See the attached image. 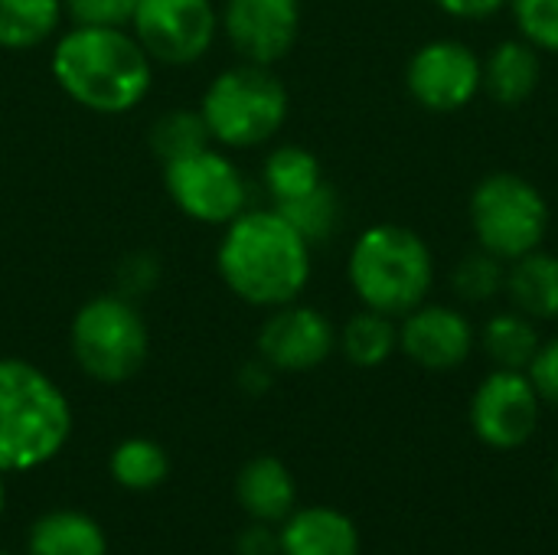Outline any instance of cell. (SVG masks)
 I'll return each mask as SVG.
<instances>
[{"mask_svg":"<svg viewBox=\"0 0 558 555\" xmlns=\"http://www.w3.org/2000/svg\"><path fill=\"white\" fill-rule=\"evenodd\" d=\"M477 343L484 347L487 360L497 370H523L526 373L536 350H539V343H543V337H539V327H536L533 317L510 307V311H497L484 324Z\"/></svg>","mask_w":558,"mask_h":555,"instance_id":"44dd1931","label":"cell"},{"mask_svg":"<svg viewBox=\"0 0 558 555\" xmlns=\"http://www.w3.org/2000/svg\"><path fill=\"white\" fill-rule=\"evenodd\" d=\"M468 415L481 445L494 451H517L536 435L543 422V399L523 370L494 366V373L477 383Z\"/></svg>","mask_w":558,"mask_h":555,"instance_id":"30bf717a","label":"cell"},{"mask_svg":"<svg viewBox=\"0 0 558 555\" xmlns=\"http://www.w3.org/2000/svg\"><path fill=\"white\" fill-rule=\"evenodd\" d=\"M432 3L451 20H464V23L490 20L500 10H507V0H432Z\"/></svg>","mask_w":558,"mask_h":555,"instance_id":"1f68e13d","label":"cell"},{"mask_svg":"<svg viewBox=\"0 0 558 555\" xmlns=\"http://www.w3.org/2000/svg\"><path fill=\"white\" fill-rule=\"evenodd\" d=\"M278 543L281 555H360V530L337 507H294Z\"/></svg>","mask_w":558,"mask_h":555,"instance_id":"9a60e30c","label":"cell"},{"mask_svg":"<svg viewBox=\"0 0 558 555\" xmlns=\"http://www.w3.org/2000/svg\"><path fill=\"white\" fill-rule=\"evenodd\" d=\"M128 26L154 62L193 65L219 36V10L213 0H137Z\"/></svg>","mask_w":558,"mask_h":555,"instance_id":"9c48e42d","label":"cell"},{"mask_svg":"<svg viewBox=\"0 0 558 555\" xmlns=\"http://www.w3.org/2000/svg\"><path fill=\"white\" fill-rule=\"evenodd\" d=\"M347 281L363 307L399 321L428 301L435 285L432 245L409 226L376 222L356 236L347 258Z\"/></svg>","mask_w":558,"mask_h":555,"instance_id":"277c9868","label":"cell"},{"mask_svg":"<svg viewBox=\"0 0 558 555\" xmlns=\"http://www.w3.org/2000/svg\"><path fill=\"white\" fill-rule=\"evenodd\" d=\"M271 379H275V370H271L262 357L252 360V363H245L242 373H239V386H242L245 393H252V396L268 393V389H271Z\"/></svg>","mask_w":558,"mask_h":555,"instance_id":"836d02e7","label":"cell"},{"mask_svg":"<svg viewBox=\"0 0 558 555\" xmlns=\"http://www.w3.org/2000/svg\"><path fill=\"white\" fill-rule=\"evenodd\" d=\"M556 487H558V461H556Z\"/></svg>","mask_w":558,"mask_h":555,"instance_id":"d590c367","label":"cell"},{"mask_svg":"<svg viewBox=\"0 0 558 555\" xmlns=\"http://www.w3.org/2000/svg\"><path fill=\"white\" fill-rule=\"evenodd\" d=\"M239 555H281V543L271 523L252 520V527L239 536Z\"/></svg>","mask_w":558,"mask_h":555,"instance_id":"d6a6232c","label":"cell"},{"mask_svg":"<svg viewBox=\"0 0 558 555\" xmlns=\"http://www.w3.org/2000/svg\"><path fill=\"white\" fill-rule=\"evenodd\" d=\"M72 435L65 393L23 357H0V471L23 474L49 464Z\"/></svg>","mask_w":558,"mask_h":555,"instance_id":"3957f363","label":"cell"},{"mask_svg":"<svg viewBox=\"0 0 558 555\" xmlns=\"http://www.w3.org/2000/svg\"><path fill=\"white\" fill-rule=\"evenodd\" d=\"M337 350L356 370H379L399 350V321L363 307L337 330Z\"/></svg>","mask_w":558,"mask_h":555,"instance_id":"ffe728a7","label":"cell"},{"mask_svg":"<svg viewBox=\"0 0 558 555\" xmlns=\"http://www.w3.org/2000/svg\"><path fill=\"white\" fill-rule=\"evenodd\" d=\"M49 69L56 85L85 111L128 114L154 85V59L128 26H75L56 36Z\"/></svg>","mask_w":558,"mask_h":555,"instance_id":"7a4b0ae2","label":"cell"},{"mask_svg":"<svg viewBox=\"0 0 558 555\" xmlns=\"http://www.w3.org/2000/svg\"><path fill=\"white\" fill-rule=\"evenodd\" d=\"M468 216L477 249L497 255L500 262H513L543 249L549 232V203L543 190L510 170H497L477 180L471 190Z\"/></svg>","mask_w":558,"mask_h":555,"instance_id":"52a82bcc","label":"cell"},{"mask_svg":"<svg viewBox=\"0 0 558 555\" xmlns=\"http://www.w3.org/2000/svg\"><path fill=\"white\" fill-rule=\"evenodd\" d=\"M26 555H108V536L82 510H49L29 527Z\"/></svg>","mask_w":558,"mask_h":555,"instance_id":"d6986e66","label":"cell"},{"mask_svg":"<svg viewBox=\"0 0 558 555\" xmlns=\"http://www.w3.org/2000/svg\"><path fill=\"white\" fill-rule=\"evenodd\" d=\"M504 294L510 307L539 321H558V255L536 249L507 262Z\"/></svg>","mask_w":558,"mask_h":555,"instance_id":"ac0fdd59","label":"cell"},{"mask_svg":"<svg viewBox=\"0 0 558 555\" xmlns=\"http://www.w3.org/2000/svg\"><path fill=\"white\" fill-rule=\"evenodd\" d=\"M235 497L255 523H284L298 504V484L291 468L275 455H258L242 464L235 478Z\"/></svg>","mask_w":558,"mask_h":555,"instance_id":"2e32d148","label":"cell"},{"mask_svg":"<svg viewBox=\"0 0 558 555\" xmlns=\"http://www.w3.org/2000/svg\"><path fill=\"white\" fill-rule=\"evenodd\" d=\"M311 245H320L327 239H333V232L340 229V219H343V206H340V196L337 190L324 180L320 186H314L311 193L291 200V203H281L275 206Z\"/></svg>","mask_w":558,"mask_h":555,"instance_id":"484cf974","label":"cell"},{"mask_svg":"<svg viewBox=\"0 0 558 555\" xmlns=\"http://www.w3.org/2000/svg\"><path fill=\"white\" fill-rule=\"evenodd\" d=\"M157 278H160V262L147 252H134L118 268V294L134 301V298L147 294Z\"/></svg>","mask_w":558,"mask_h":555,"instance_id":"f546056e","label":"cell"},{"mask_svg":"<svg viewBox=\"0 0 558 555\" xmlns=\"http://www.w3.org/2000/svg\"><path fill=\"white\" fill-rule=\"evenodd\" d=\"M219 33L242 56V62H281L301 33V0H226L219 10Z\"/></svg>","mask_w":558,"mask_h":555,"instance_id":"4fadbf2b","label":"cell"},{"mask_svg":"<svg viewBox=\"0 0 558 555\" xmlns=\"http://www.w3.org/2000/svg\"><path fill=\"white\" fill-rule=\"evenodd\" d=\"M314 245L275 209H245L229 226L216 249L222 285L248 307L275 311L301 301L311 272Z\"/></svg>","mask_w":558,"mask_h":555,"instance_id":"6da1fadb","label":"cell"},{"mask_svg":"<svg viewBox=\"0 0 558 555\" xmlns=\"http://www.w3.org/2000/svg\"><path fill=\"white\" fill-rule=\"evenodd\" d=\"M69 350L88 379L118 386L144 370L150 353V330L131 298L108 291L88 298L72 314Z\"/></svg>","mask_w":558,"mask_h":555,"instance_id":"8992f818","label":"cell"},{"mask_svg":"<svg viewBox=\"0 0 558 555\" xmlns=\"http://www.w3.org/2000/svg\"><path fill=\"white\" fill-rule=\"evenodd\" d=\"M507 10L526 43L558 56V0H507Z\"/></svg>","mask_w":558,"mask_h":555,"instance_id":"83f0119b","label":"cell"},{"mask_svg":"<svg viewBox=\"0 0 558 555\" xmlns=\"http://www.w3.org/2000/svg\"><path fill=\"white\" fill-rule=\"evenodd\" d=\"M526 376L533 379L543 406H556L558 409V337L539 343V350H536Z\"/></svg>","mask_w":558,"mask_h":555,"instance_id":"4dcf8cb0","label":"cell"},{"mask_svg":"<svg viewBox=\"0 0 558 555\" xmlns=\"http://www.w3.org/2000/svg\"><path fill=\"white\" fill-rule=\"evenodd\" d=\"M0 555H10V553H3V550H0Z\"/></svg>","mask_w":558,"mask_h":555,"instance_id":"8d00e7d4","label":"cell"},{"mask_svg":"<svg viewBox=\"0 0 558 555\" xmlns=\"http://www.w3.org/2000/svg\"><path fill=\"white\" fill-rule=\"evenodd\" d=\"M199 111L216 144L229 150H252L284 128L291 98L271 65L239 62L206 85Z\"/></svg>","mask_w":558,"mask_h":555,"instance_id":"5b68a950","label":"cell"},{"mask_svg":"<svg viewBox=\"0 0 558 555\" xmlns=\"http://www.w3.org/2000/svg\"><path fill=\"white\" fill-rule=\"evenodd\" d=\"M255 350L275 373H311L337 350V327L324 311L291 301L268 311Z\"/></svg>","mask_w":558,"mask_h":555,"instance_id":"7c38bea8","label":"cell"},{"mask_svg":"<svg viewBox=\"0 0 558 555\" xmlns=\"http://www.w3.org/2000/svg\"><path fill=\"white\" fill-rule=\"evenodd\" d=\"M543 79V52L523 36L497 43L484 59V92L504 105L517 108L530 101Z\"/></svg>","mask_w":558,"mask_h":555,"instance_id":"e0dca14e","label":"cell"},{"mask_svg":"<svg viewBox=\"0 0 558 555\" xmlns=\"http://www.w3.org/2000/svg\"><path fill=\"white\" fill-rule=\"evenodd\" d=\"M504 285H507V262H500L484 249L464 255L451 272V291L468 304L494 301L497 294H504Z\"/></svg>","mask_w":558,"mask_h":555,"instance_id":"4316f807","label":"cell"},{"mask_svg":"<svg viewBox=\"0 0 558 555\" xmlns=\"http://www.w3.org/2000/svg\"><path fill=\"white\" fill-rule=\"evenodd\" d=\"M62 0H0V49H36L59 33Z\"/></svg>","mask_w":558,"mask_h":555,"instance_id":"7402d4cb","label":"cell"},{"mask_svg":"<svg viewBox=\"0 0 558 555\" xmlns=\"http://www.w3.org/2000/svg\"><path fill=\"white\" fill-rule=\"evenodd\" d=\"M262 183H265V193L271 196V203L281 206V203H291V200L311 193L314 186H320L324 167L314 150H307L301 144H281L265 157Z\"/></svg>","mask_w":558,"mask_h":555,"instance_id":"603a6c76","label":"cell"},{"mask_svg":"<svg viewBox=\"0 0 558 555\" xmlns=\"http://www.w3.org/2000/svg\"><path fill=\"white\" fill-rule=\"evenodd\" d=\"M3 507H7V487H3V471H0V517H3Z\"/></svg>","mask_w":558,"mask_h":555,"instance_id":"e575fe53","label":"cell"},{"mask_svg":"<svg viewBox=\"0 0 558 555\" xmlns=\"http://www.w3.org/2000/svg\"><path fill=\"white\" fill-rule=\"evenodd\" d=\"M75 26H128L137 0H62Z\"/></svg>","mask_w":558,"mask_h":555,"instance_id":"f1b7e54d","label":"cell"},{"mask_svg":"<svg viewBox=\"0 0 558 555\" xmlns=\"http://www.w3.org/2000/svg\"><path fill=\"white\" fill-rule=\"evenodd\" d=\"M477 347V330L464 311L451 304H418L399 317V350L418 370L451 373L471 360Z\"/></svg>","mask_w":558,"mask_h":555,"instance_id":"5bb4252c","label":"cell"},{"mask_svg":"<svg viewBox=\"0 0 558 555\" xmlns=\"http://www.w3.org/2000/svg\"><path fill=\"white\" fill-rule=\"evenodd\" d=\"M409 95L432 114H454L484 92V59L461 39H432L405 65Z\"/></svg>","mask_w":558,"mask_h":555,"instance_id":"8fae6325","label":"cell"},{"mask_svg":"<svg viewBox=\"0 0 558 555\" xmlns=\"http://www.w3.org/2000/svg\"><path fill=\"white\" fill-rule=\"evenodd\" d=\"M150 150L160 164H170L177 157L196 154L203 147L213 144V134L203 121V111L196 108H170L163 114H157V121L150 124Z\"/></svg>","mask_w":558,"mask_h":555,"instance_id":"d4e9b609","label":"cell"},{"mask_svg":"<svg viewBox=\"0 0 558 555\" xmlns=\"http://www.w3.org/2000/svg\"><path fill=\"white\" fill-rule=\"evenodd\" d=\"M108 471H111V478H114L118 487L134 491V494H144V491H154V487H160L167 481L170 458L150 438H124L111 451Z\"/></svg>","mask_w":558,"mask_h":555,"instance_id":"cb8c5ba5","label":"cell"},{"mask_svg":"<svg viewBox=\"0 0 558 555\" xmlns=\"http://www.w3.org/2000/svg\"><path fill=\"white\" fill-rule=\"evenodd\" d=\"M163 186L173 206L203 226H229L248 209L245 173L213 144L163 164Z\"/></svg>","mask_w":558,"mask_h":555,"instance_id":"ba28073f","label":"cell"}]
</instances>
